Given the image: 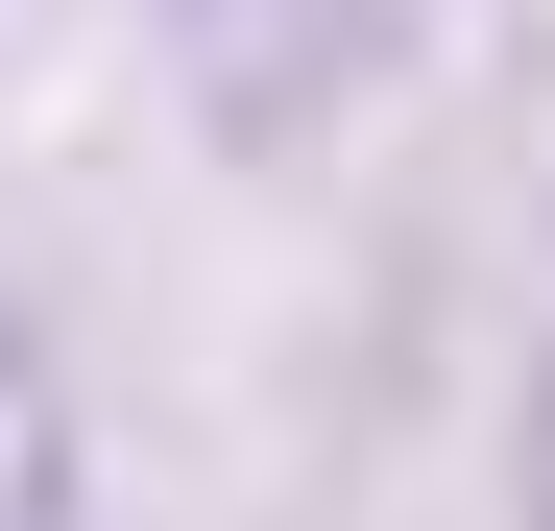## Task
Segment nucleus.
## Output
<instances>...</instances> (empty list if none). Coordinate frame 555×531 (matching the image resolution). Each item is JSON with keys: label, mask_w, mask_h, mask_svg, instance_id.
<instances>
[{"label": "nucleus", "mask_w": 555, "mask_h": 531, "mask_svg": "<svg viewBox=\"0 0 555 531\" xmlns=\"http://www.w3.org/2000/svg\"><path fill=\"white\" fill-rule=\"evenodd\" d=\"M0 531H73V387L25 314H0Z\"/></svg>", "instance_id": "obj_1"}, {"label": "nucleus", "mask_w": 555, "mask_h": 531, "mask_svg": "<svg viewBox=\"0 0 555 531\" xmlns=\"http://www.w3.org/2000/svg\"><path fill=\"white\" fill-rule=\"evenodd\" d=\"M531 531H555V363H531Z\"/></svg>", "instance_id": "obj_2"}]
</instances>
